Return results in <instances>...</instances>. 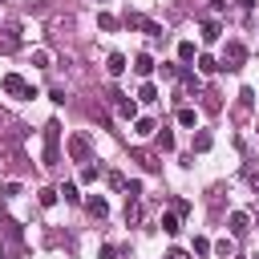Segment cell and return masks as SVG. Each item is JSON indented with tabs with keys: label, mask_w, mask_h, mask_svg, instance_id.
<instances>
[{
	"label": "cell",
	"mask_w": 259,
	"mask_h": 259,
	"mask_svg": "<svg viewBox=\"0 0 259 259\" xmlns=\"http://www.w3.org/2000/svg\"><path fill=\"white\" fill-rule=\"evenodd\" d=\"M0 89L8 93V97H20V101H32L36 97V89L20 77V73H4V81H0Z\"/></svg>",
	"instance_id": "obj_1"
},
{
	"label": "cell",
	"mask_w": 259,
	"mask_h": 259,
	"mask_svg": "<svg viewBox=\"0 0 259 259\" xmlns=\"http://www.w3.org/2000/svg\"><path fill=\"white\" fill-rule=\"evenodd\" d=\"M61 162V125L49 121L45 125V166H57Z\"/></svg>",
	"instance_id": "obj_2"
},
{
	"label": "cell",
	"mask_w": 259,
	"mask_h": 259,
	"mask_svg": "<svg viewBox=\"0 0 259 259\" xmlns=\"http://www.w3.org/2000/svg\"><path fill=\"white\" fill-rule=\"evenodd\" d=\"M243 61H247V49L239 45V40H227V49H223V61H219V69H243Z\"/></svg>",
	"instance_id": "obj_3"
},
{
	"label": "cell",
	"mask_w": 259,
	"mask_h": 259,
	"mask_svg": "<svg viewBox=\"0 0 259 259\" xmlns=\"http://www.w3.org/2000/svg\"><path fill=\"white\" fill-rule=\"evenodd\" d=\"M69 158H73V162H89V158H93L89 134H73V138H69Z\"/></svg>",
	"instance_id": "obj_4"
},
{
	"label": "cell",
	"mask_w": 259,
	"mask_h": 259,
	"mask_svg": "<svg viewBox=\"0 0 259 259\" xmlns=\"http://www.w3.org/2000/svg\"><path fill=\"white\" fill-rule=\"evenodd\" d=\"M109 101L117 105V113H121V117H134V121H138V105H134V97H125L121 89H109Z\"/></svg>",
	"instance_id": "obj_5"
},
{
	"label": "cell",
	"mask_w": 259,
	"mask_h": 259,
	"mask_svg": "<svg viewBox=\"0 0 259 259\" xmlns=\"http://www.w3.org/2000/svg\"><path fill=\"white\" fill-rule=\"evenodd\" d=\"M125 24H130V28H142V32H150V36H158V32H162L154 20H146V16H138V12H130V16H125Z\"/></svg>",
	"instance_id": "obj_6"
},
{
	"label": "cell",
	"mask_w": 259,
	"mask_h": 259,
	"mask_svg": "<svg viewBox=\"0 0 259 259\" xmlns=\"http://www.w3.org/2000/svg\"><path fill=\"white\" fill-rule=\"evenodd\" d=\"M134 134H138V138H154V134H158V121H154V117H138V121H134Z\"/></svg>",
	"instance_id": "obj_7"
},
{
	"label": "cell",
	"mask_w": 259,
	"mask_h": 259,
	"mask_svg": "<svg viewBox=\"0 0 259 259\" xmlns=\"http://www.w3.org/2000/svg\"><path fill=\"white\" fill-rule=\"evenodd\" d=\"M105 69H109V77H121V73H125V57H121V53H109V57H105Z\"/></svg>",
	"instance_id": "obj_8"
},
{
	"label": "cell",
	"mask_w": 259,
	"mask_h": 259,
	"mask_svg": "<svg viewBox=\"0 0 259 259\" xmlns=\"http://www.w3.org/2000/svg\"><path fill=\"white\" fill-rule=\"evenodd\" d=\"M134 69H138L142 77H150V73H154V57H150V53H138V57H134Z\"/></svg>",
	"instance_id": "obj_9"
},
{
	"label": "cell",
	"mask_w": 259,
	"mask_h": 259,
	"mask_svg": "<svg viewBox=\"0 0 259 259\" xmlns=\"http://www.w3.org/2000/svg\"><path fill=\"white\" fill-rule=\"evenodd\" d=\"M178 125H186V130H194V125H198V109H190V105H182V109H178Z\"/></svg>",
	"instance_id": "obj_10"
},
{
	"label": "cell",
	"mask_w": 259,
	"mask_h": 259,
	"mask_svg": "<svg viewBox=\"0 0 259 259\" xmlns=\"http://www.w3.org/2000/svg\"><path fill=\"white\" fill-rule=\"evenodd\" d=\"M85 206H89V214H97V219H105V214H109V202H105L101 194H93V198H89Z\"/></svg>",
	"instance_id": "obj_11"
},
{
	"label": "cell",
	"mask_w": 259,
	"mask_h": 259,
	"mask_svg": "<svg viewBox=\"0 0 259 259\" xmlns=\"http://www.w3.org/2000/svg\"><path fill=\"white\" fill-rule=\"evenodd\" d=\"M125 223H130V227H138V223H142V202H138V198H130V202H125Z\"/></svg>",
	"instance_id": "obj_12"
},
{
	"label": "cell",
	"mask_w": 259,
	"mask_h": 259,
	"mask_svg": "<svg viewBox=\"0 0 259 259\" xmlns=\"http://www.w3.org/2000/svg\"><path fill=\"white\" fill-rule=\"evenodd\" d=\"M247 223H251V219H247V210H231V235H243V231H247Z\"/></svg>",
	"instance_id": "obj_13"
},
{
	"label": "cell",
	"mask_w": 259,
	"mask_h": 259,
	"mask_svg": "<svg viewBox=\"0 0 259 259\" xmlns=\"http://www.w3.org/2000/svg\"><path fill=\"white\" fill-rule=\"evenodd\" d=\"M214 255L219 259H235V239H219L214 243Z\"/></svg>",
	"instance_id": "obj_14"
},
{
	"label": "cell",
	"mask_w": 259,
	"mask_h": 259,
	"mask_svg": "<svg viewBox=\"0 0 259 259\" xmlns=\"http://www.w3.org/2000/svg\"><path fill=\"white\" fill-rule=\"evenodd\" d=\"M117 24H121V20H117L113 12H97V28H105V32H113Z\"/></svg>",
	"instance_id": "obj_15"
},
{
	"label": "cell",
	"mask_w": 259,
	"mask_h": 259,
	"mask_svg": "<svg viewBox=\"0 0 259 259\" xmlns=\"http://www.w3.org/2000/svg\"><path fill=\"white\" fill-rule=\"evenodd\" d=\"M219 32H223V28H219L214 20H206V24H202V40H206V45H214V40H219Z\"/></svg>",
	"instance_id": "obj_16"
},
{
	"label": "cell",
	"mask_w": 259,
	"mask_h": 259,
	"mask_svg": "<svg viewBox=\"0 0 259 259\" xmlns=\"http://www.w3.org/2000/svg\"><path fill=\"white\" fill-rule=\"evenodd\" d=\"M32 65H36V69H49V65H53L49 49H36V53H32Z\"/></svg>",
	"instance_id": "obj_17"
},
{
	"label": "cell",
	"mask_w": 259,
	"mask_h": 259,
	"mask_svg": "<svg viewBox=\"0 0 259 259\" xmlns=\"http://www.w3.org/2000/svg\"><path fill=\"white\" fill-rule=\"evenodd\" d=\"M138 97H142V101H158V85H154V81H146V85L138 89Z\"/></svg>",
	"instance_id": "obj_18"
},
{
	"label": "cell",
	"mask_w": 259,
	"mask_h": 259,
	"mask_svg": "<svg viewBox=\"0 0 259 259\" xmlns=\"http://www.w3.org/2000/svg\"><path fill=\"white\" fill-rule=\"evenodd\" d=\"M57 198H61V190H53V186L40 190V206H57Z\"/></svg>",
	"instance_id": "obj_19"
},
{
	"label": "cell",
	"mask_w": 259,
	"mask_h": 259,
	"mask_svg": "<svg viewBox=\"0 0 259 259\" xmlns=\"http://www.w3.org/2000/svg\"><path fill=\"white\" fill-rule=\"evenodd\" d=\"M162 231H166V235H178V214H174V210L162 214Z\"/></svg>",
	"instance_id": "obj_20"
},
{
	"label": "cell",
	"mask_w": 259,
	"mask_h": 259,
	"mask_svg": "<svg viewBox=\"0 0 259 259\" xmlns=\"http://www.w3.org/2000/svg\"><path fill=\"white\" fill-rule=\"evenodd\" d=\"M178 61H194V40H182L178 45Z\"/></svg>",
	"instance_id": "obj_21"
},
{
	"label": "cell",
	"mask_w": 259,
	"mask_h": 259,
	"mask_svg": "<svg viewBox=\"0 0 259 259\" xmlns=\"http://www.w3.org/2000/svg\"><path fill=\"white\" fill-rule=\"evenodd\" d=\"M97 174H101V166H89V162L81 166V182H97Z\"/></svg>",
	"instance_id": "obj_22"
},
{
	"label": "cell",
	"mask_w": 259,
	"mask_h": 259,
	"mask_svg": "<svg viewBox=\"0 0 259 259\" xmlns=\"http://www.w3.org/2000/svg\"><path fill=\"white\" fill-rule=\"evenodd\" d=\"M198 69H202V73H214V69H219V61H214V57H206V53H202V57H198Z\"/></svg>",
	"instance_id": "obj_23"
},
{
	"label": "cell",
	"mask_w": 259,
	"mask_h": 259,
	"mask_svg": "<svg viewBox=\"0 0 259 259\" xmlns=\"http://www.w3.org/2000/svg\"><path fill=\"white\" fill-rule=\"evenodd\" d=\"M158 146H162V150H174V134H170V130H158Z\"/></svg>",
	"instance_id": "obj_24"
},
{
	"label": "cell",
	"mask_w": 259,
	"mask_h": 259,
	"mask_svg": "<svg viewBox=\"0 0 259 259\" xmlns=\"http://www.w3.org/2000/svg\"><path fill=\"white\" fill-rule=\"evenodd\" d=\"M61 194H65V202H77V198H81V194H77V186H73V182H65V186H61Z\"/></svg>",
	"instance_id": "obj_25"
},
{
	"label": "cell",
	"mask_w": 259,
	"mask_h": 259,
	"mask_svg": "<svg viewBox=\"0 0 259 259\" xmlns=\"http://www.w3.org/2000/svg\"><path fill=\"white\" fill-rule=\"evenodd\" d=\"M194 255H210V239L198 235V239H194Z\"/></svg>",
	"instance_id": "obj_26"
},
{
	"label": "cell",
	"mask_w": 259,
	"mask_h": 259,
	"mask_svg": "<svg viewBox=\"0 0 259 259\" xmlns=\"http://www.w3.org/2000/svg\"><path fill=\"white\" fill-rule=\"evenodd\" d=\"M138 162H142L146 170H158V158H154V154H138Z\"/></svg>",
	"instance_id": "obj_27"
},
{
	"label": "cell",
	"mask_w": 259,
	"mask_h": 259,
	"mask_svg": "<svg viewBox=\"0 0 259 259\" xmlns=\"http://www.w3.org/2000/svg\"><path fill=\"white\" fill-rule=\"evenodd\" d=\"M194 150H210V134H198L194 138Z\"/></svg>",
	"instance_id": "obj_28"
},
{
	"label": "cell",
	"mask_w": 259,
	"mask_h": 259,
	"mask_svg": "<svg viewBox=\"0 0 259 259\" xmlns=\"http://www.w3.org/2000/svg\"><path fill=\"white\" fill-rule=\"evenodd\" d=\"M210 8H214V12H223V8H231V0H210Z\"/></svg>",
	"instance_id": "obj_29"
},
{
	"label": "cell",
	"mask_w": 259,
	"mask_h": 259,
	"mask_svg": "<svg viewBox=\"0 0 259 259\" xmlns=\"http://www.w3.org/2000/svg\"><path fill=\"white\" fill-rule=\"evenodd\" d=\"M239 8H243V12H251V8H255V0H239Z\"/></svg>",
	"instance_id": "obj_30"
},
{
	"label": "cell",
	"mask_w": 259,
	"mask_h": 259,
	"mask_svg": "<svg viewBox=\"0 0 259 259\" xmlns=\"http://www.w3.org/2000/svg\"><path fill=\"white\" fill-rule=\"evenodd\" d=\"M4 16H8V8H4V4H0V20H4Z\"/></svg>",
	"instance_id": "obj_31"
},
{
	"label": "cell",
	"mask_w": 259,
	"mask_h": 259,
	"mask_svg": "<svg viewBox=\"0 0 259 259\" xmlns=\"http://www.w3.org/2000/svg\"><path fill=\"white\" fill-rule=\"evenodd\" d=\"M255 190H259V178H255Z\"/></svg>",
	"instance_id": "obj_32"
},
{
	"label": "cell",
	"mask_w": 259,
	"mask_h": 259,
	"mask_svg": "<svg viewBox=\"0 0 259 259\" xmlns=\"http://www.w3.org/2000/svg\"><path fill=\"white\" fill-rule=\"evenodd\" d=\"M0 125H4V113H0Z\"/></svg>",
	"instance_id": "obj_33"
},
{
	"label": "cell",
	"mask_w": 259,
	"mask_h": 259,
	"mask_svg": "<svg viewBox=\"0 0 259 259\" xmlns=\"http://www.w3.org/2000/svg\"><path fill=\"white\" fill-rule=\"evenodd\" d=\"M0 259H4V255H0Z\"/></svg>",
	"instance_id": "obj_34"
}]
</instances>
